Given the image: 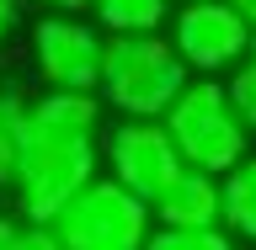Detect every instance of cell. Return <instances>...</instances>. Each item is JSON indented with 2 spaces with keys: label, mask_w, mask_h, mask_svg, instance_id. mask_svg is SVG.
I'll return each mask as SVG.
<instances>
[{
  "label": "cell",
  "mask_w": 256,
  "mask_h": 250,
  "mask_svg": "<svg viewBox=\"0 0 256 250\" xmlns=\"http://www.w3.org/2000/svg\"><path fill=\"white\" fill-rule=\"evenodd\" d=\"M102 165V101L75 91H43L27 101L16 144L11 197L22 224H54L64 203L96 181Z\"/></svg>",
  "instance_id": "obj_1"
},
{
  "label": "cell",
  "mask_w": 256,
  "mask_h": 250,
  "mask_svg": "<svg viewBox=\"0 0 256 250\" xmlns=\"http://www.w3.org/2000/svg\"><path fill=\"white\" fill-rule=\"evenodd\" d=\"M187 69L171 53L166 37H107L102 48V80H96V101L123 112V123H160L182 85Z\"/></svg>",
  "instance_id": "obj_2"
},
{
  "label": "cell",
  "mask_w": 256,
  "mask_h": 250,
  "mask_svg": "<svg viewBox=\"0 0 256 250\" xmlns=\"http://www.w3.org/2000/svg\"><path fill=\"white\" fill-rule=\"evenodd\" d=\"M160 128H166L176 160L203 176H224L251 155V133L240 128L235 107L224 96V80H187L182 96L166 107Z\"/></svg>",
  "instance_id": "obj_3"
},
{
  "label": "cell",
  "mask_w": 256,
  "mask_h": 250,
  "mask_svg": "<svg viewBox=\"0 0 256 250\" xmlns=\"http://www.w3.org/2000/svg\"><path fill=\"white\" fill-rule=\"evenodd\" d=\"M48 229H54L59 250H144L155 219H150V203L128 197L107 176H96L86 192L64 203V213Z\"/></svg>",
  "instance_id": "obj_4"
},
{
  "label": "cell",
  "mask_w": 256,
  "mask_h": 250,
  "mask_svg": "<svg viewBox=\"0 0 256 250\" xmlns=\"http://www.w3.org/2000/svg\"><path fill=\"white\" fill-rule=\"evenodd\" d=\"M171 21V53L182 59V69L198 80H214V75H230L246 64V48H251V27L240 21L224 0H187L176 5Z\"/></svg>",
  "instance_id": "obj_5"
},
{
  "label": "cell",
  "mask_w": 256,
  "mask_h": 250,
  "mask_svg": "<svg viewBox=\"0 0 256 250\" xmlns=\"http://www.w3.org/2000/svg\"><path fill=\"white\" fill-rule=\"evenodd\" d=\"M102 48H107V37L91 21H80V16H38V27H32V69H38V80L48 91L96 96Z\"/></svg>",
  "instance_id": "obj_6"
},
{
  "label": "cell",
  "mask_w": 256,
  "mask_h": 250,
  "mask_svg": "<svg viewBox=\"0 0 256 250\" xmlns=\"http://www.w3.org/2000/svg\"><path fill=\"white\" fill-rule=\"evenodd\" d=\"M102 165H107V181H118L139 203H155L160 187L182 171L160 123H112L102 133Z\"/></svg>",
  "instance_id": "obj_7"
},
{
  "label": "cell",
  "mask_w": 256,
  "mask_h": 250,
  "mask_svg": "<svg viewBox=\"0 0 256 250\" xmlns=\"http://www.w3.org/2000/svg\"><path fill=\"white\" fill-rule=\"evenodd\" d=\"M150 219H155V229H214L219 224V176L182 165L150 203Z\"/></svg>",
  "instance_id": "obj_8"
},
{
  "label": "cell",
  "mask_w": 256,
  "mask_h": 250,
  "mask_svg": "<svg viewBox=\"0 0 256 250\" xmlns=\"http://www.w3.org/2000/svg\"><path fill=\"white\" fill-rule=\"evenodd\" d=\"M219 229L230 240L256 245V155H246L235 171L219 176Z\"/></svg>",
  "instance_id": "obj_9"
},
{
  "label": "cell",
  "mask_w": 256,
  "mask_h": 250,
  "mask_svg": "<svg viewBox=\"0 0 256 250\" xmlns=\"http://www.w3.org/2000/svg\"><path fill=\"white\" fill-rule=\"evenodd\" d=\"M86 11L102 37H155L171 16V0H91Z\"/></svg>",
  "instance_id": "obj_10"
},
{
  "label": "cell",
  "mask_w": 256,
  "mask_h": 250,
  "mask_svg": "<svg viewBox=\"0 0 256 250\" xmlns=\"http://www.w3.org/2000/svg\"><path fill=\"white\" fill-rule=\"evenodd\" d=\"M32 96L16 85V80H0V187H11L16 171V144H22V117H27Z\"/></svg>",
  "instance_id": "obj_11"
},
{
  "label": "cell",
  "mask_w": 256,
  "mask_h": 250,
  "mask_svg": "<svg viewBox=\"0 0 256 250\" xmlns=\"http://www.w3.org/2000/svg\"><path fill=\"white\" fill-rule=\"evenodd\" d=\"M144 250H240V245L214 224V229H150Z\"/></svg>",
  "instance_id": "obj_12"
},
{
  "label": "cell",
  "mask_w": 256,
  "mask_h": 250,
  "mask_svg": "<svg viewBox=\"0 0 256 250\" xmlns=\"http://www.w3.org/2000/svg\"><path fill=\"white\" fill-rule=\"evenodd\" d=\"M224 96H230V107H235L240 128L256 139V64L246 59L240 69H230V80H224Z\"/></svg>",
  "instance_id": "obj_13"
},
{
  "label": "cell",
  "mask_w": 256,
  "mask_h": 250,
  "mask_svg": "<svg viewBox=\"0 0 256 250\" xmlns=\"http://www.w3.org/2000/svg\"><path fill=\"white\" fill-rule=\"evenodd\" d=\"M11 250H59V240H54V229H48V224H16Z\"/></svg>",
  "instance_id": "obj_14"
},
{
  "label": "cell",
  "mask_w": 256,
  "mask_h": 250,
  "mask_svg": "<svg viewBox=\"0 0 256 250\" xmlns=\"http://www.w3.org/2000/svg\"><path fill=\"white\" fill-rule=\"evenodd\" d=\"M16 5H22V0H16ZM32 5H43L48 16H80L91 0H32Z\"/></svg>",
  "instance_id": "obj_15"
},
{
  "label": "cell",
  "mask_w": 256,
  "mask_h": 250,
  "mask_svg": "<svg viewBox=\"0 0 256 250\" xmlns=\"http://www.w3.org/2000/svg\"><path fill=\"white\" fill-rule=\"evenodd\" d=\"M16 16H22V5H16V0H0V48L11 43V32H16Z\"/></svg>",
  "instance_id": "obj_16"
},
{
  "label": "cell",
  "mask_w": 256,
  "mask_h": 250,
  "mask_svg": "<svg viewBox=\"0 0 256 250\" xmlns=\"http://www.w3.org/2000/svg\"><path fill=\"white\" fill-rule=\"evenodd\" d=\"M224 5H230V11H235L240 21H246V27L256 32V0H224Z\"/></svg>",
  "instance_id": "obj_17"
},
{
  "label": "cell",
  "mask_w": 256,
  "mask_h": 250,
  "mask_svg": "<svg viewBox=\"0 0 256 250\" xmlns=\"http://www.w3.org/2000/svg\"><path fill=\"white\" fill-rule=\"evenodd\" d=\"M16 224H22V219H11V213H0V250H11V240H16Z\"/></svg>",
  "instance_id": "obj_18"
},
{
  "label": "cell",
  "mask_w": 256,
  "mask_h": 250,
  "mask_svg": "<svg viewBox=\"0 0 256 250\" xmlns=\"http://www.w3.org/2000/svg\"><path fill=\"white\" fill-rule=\"evenodd\" d=\"M246 59H251V64H256V32H251V48H246Z\"/></svg>",
  "instance_id": "obj_19"
},
{
  "label": "cell",
  "mask_w": 256,
  "mask_h": 250,
  "mask_svg": "<svg viewBox=\"0 0 256 250\" xmlns=\"http://www.w3.org/2000/svg\"><path fill=\"white\" fill-rule=\"evenodd\" d=\"M182 5H187V0H182Z\"/></svg>",
  "instance_id": "obj_20"
}]
</instances>
